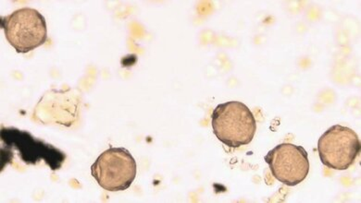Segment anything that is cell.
I'll list each match as a JSON object with an SVG mask.
<instances>
[{
  "mask_svg": "<svg viewBox=\"0 0 361 203\" xmlns=\"http://www.w3.org/2000/svg\"><path fill=\"white\" fill-rule=\"evenodd\" d=\"M55 100L52 99V96H47V93L44 98L49 104L55 105V107H50V110H37V112L40 111L41 113L44 112H49V116L46 117L47 122H51L55 123H60L61 125L70 126L75 120L77 117V112H78L79 100L77 99L75 96H72L68 93L54 92L53 93Z\"/></svg>",
  "mask_w": 361,
  "mask_h": 203,
  "instance_id": "obj_6",
  "label": "cell"
},
{
  "mask_svg": "<svg viewBox=\"0 0 361 203\" xmlns=\"http://www.w3.org/2000/svg\"><path fill=\"white\" fill-rule=\"evenodd\" d=\"M5 37L18 53H29L47 42V27L42 14L31 8H19L2 18Z\"/></svg>",
  "mask_w": 361,
  "mask_h": 203,
  "instance_id": "obj_2",
  "label": "cell"
},
{
  "mask_svg": "<svg viewBox=\"0 0 361 203\" xmlns=\"http://www.w3.org/2000/svg\"><path fill=\"white\" fill-rule=\"evenodd\" d=\"M360 148V140L356 132L341 125L331 126L318 143L322 163L331 169L341 171L354 164Z\"/></svg>",
  "mask_w": 361,
  "mask_h": 203,
  "instance_id": "obj_4",
  "label": "cell"
},
{
  "mask_svg": "<svg viewBox=\"0 0 361 203\" xmlns=\"http://www.w3.org/2000/svg\"><path fill=\"white\" fill-rule=\"evenodd\" d=\"M264 159L272 176L286 186H297L309 175V157L302 146L288 143L280 144L269 152Z\"/></svg>",
  "mask_w": 361,
  "mask_h": 203,
  "instance_id": "obj_5",
  "label": "cell"
},
{
  "mask_svg": "<svg viewBox=\"0 0 361 203\" xmlns=\"http://www.w3.org/2000/svg\"><path fill=\"white\" fill-rule=\"evenodd\" d=\"M212 125L215 136L231 148L250 144L257 131L252 112L238 101L218 105L212 112Z\"/></svg>",
  "mask_w": 361,
  "mask_h": 203,
  "instance_id": "obj_1",
  "label": "cell"
},
{
  "mask_svg": "<svg viewBox=\"0 0 361 203\" xmlns=\"http://www.w3.org/2000/svg\"><path fill=\"white\" fill-rule=\"evenodd\" d=\"M137 166L131 152L126 148H109L103 152L91 166V173L105 190L116 192L131 187Z\"/></svg>",
  "mask_w": 361,
  "mask_h": 203,
  "instance_id": "obj_3",
  "label": "cell"
}]
</instances>
